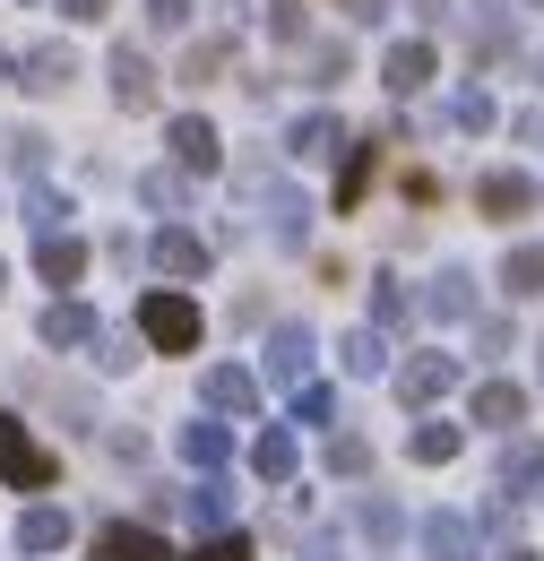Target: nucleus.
Returning <instances> with one entry per match:
<instances>
[{
    "label": "nucleus",
    "instance_id": "f257e3e1",
    "mask_svg": "<svg viewBox=\"0 0 544 561\" xmlns=\"http://www.w3.org/2000/svg\"><path fill=\"white\" fill-rule=\"evenodd\" d=\"M138 337L156 354H200V302L173 294V285H156V294L138 302Z\"/></svg>",
    "mask_w": 544,
    "mask_h": 561
},
{
    "label": "nucleus",
    "instance_id": "f03ea898",
    "mask_svg": "<svg viewBox=\"0 0 544 561\" xmlns=\"http://www.w3.org/2000/svg\"><path fill=\"white\" fill-rule=\"evenodd\" d=\"M0 484L9 492H53L61 484V458H53L18 415H0Z\"/></svg>",
    "mask_w": 544,
    "mask_h": 561
},
{
    "label": "nucleus",
    "instance_id": "7ed1b4c3",
    "mask_svg": "<svg viewBox=\"0 0 544 561\" xmlns=\"http://www.w3.org/2000/svg\"><path fill=\"white\" fill-rule=\"evenodd\" d=\"M165 147H173V164H182V173H216V164H225V139H216V122H207V113H173Z\"/></svg>",
    "mask_w": 544,
    "mask_h": 561
},
{
    "label": "nucleus",
    "instance_id": "20e7f679",
    "mask_svg": "<svg viewBox=\"0 0 544 561\" xmlns=\"http://www.w3.org/2000/svg\"><path fill=\"white\" fill-rule=\"evenodd\" d=\"M87 561H173V545H165L156 527H131V518H113V527H95Z\"/></svg>",
    "mask_w": 544,
    "mask_h": 561
},
{
    "label": "nucleus",
    "instance_id": "39448f33",
    "mask_svg": "<svg viewBox=\"0 0 544 561\" xmlns=\"http://www.w3.org/2000/svg\"><path fill=\"white\" fill-rule=\"evenodd\" d=\"M95 329H104V320H95L87 302H69V294H53V302H44V320H35V337H44L53 354H69V346H95Z\"/></svg>",
    "mask_w": 544,
    "mask_h": 561
},
{
    "label": "nucleus",
    "instance_id": "423d86ee",
    "mask_svg": "<svg viewBox=\"0 0 544 561\" xmlns=\"http://www.w3.org/2000/svg\"><path fill=\"white\" fill-rule=\"evenodd\" d=\"M69 78H78V53H69V44H26V53H18V87H26V95H61Z\"/></svg>",
    "mask_w": 544,
    "mask_h": 561
},
{
    "label": "nucleus",
    "instance_id": "0eeeda50",
    "mask_svg": "<svg viewBox=\"0 0 544 561\" xmlns=\"http://www.w3.org/2000/svg\"><path fill=\"white\" fill-rule=\"evenodd\" d=\"M269 380H285V389L311 380V329L303 320H276L269 329Z\"/></svg>",
    "mask_w": 544,
    "mask_h": 561
},
{
    "label": "nucleus",
    "instance_id": "6e6552de",
    "mask_svg": "<svg viewBox=\"0 0 544 561\" xmlns=\"http://www.w3.org/2000/svg\"><path fill=\"white\" fill-rule=\"evenodd\" d=\"M458 389V354H415L407 371H398V398L407 407H432V398H450Z\"/></svg>",
    "mask_w": 544,
    "mask_h": 561
},
{
    "label": "nucleus",
    "instance_id": "1a4fd4ad",
    "mask_svg": "<svg viewBox=\"0 0 544 561\" xmlns=\"http://www.w3.org/2000/svg\"><path fill=\"white\" fill-rule=\"evenodd\" d=\"M200 398L216 407V415H260V380H251L242 363H216V371L200 380Z\"/></svg>",
    "mask_w": 544,
    "mask_h": 561
},
{
    "label": "nucleus",
    "instance_id": "9d476101",
    "mask_svg": "<svg viewBox=\"0 0 544 561\" xmlns=\"http://www.w3.org/2000/svg\"><path fill=\"white\" fill-rule=\"evenodd\" d=\"M423 553L432 561H476V518L467 510H432L423 518Z\"/></svg>",
    "mask_w": 544,
    "mask_h": 561
},
{
    "label": "nucleus",
    "instance_id": "9b49d317",
    "mask_svg": "<svg viewBox=\"0 0 544 561\" xmlns=\"http://www.w3.org/2000/svg\"><path fill=\"white\" fill-rule=\"evenodd\" d=\"M269 233H276V251H303V242H311V199H303L294 182L269 191Z\"/></svg>",
    "mask_w": 544,
    "mask_h": 561
},
{
    "label": "nucleus",
    "instance_id": "f8f14e48",
    "mask_svg": "<svg viewBox=\"0 0 544 561\" xmlns=\"http://www.w3.org/2000/svg\"><path fill=\"white\" fill-rule=\"evenodd\" d=\"M113 104H122V113H147V104H156V70H147V53H131V44H122V53H113Z\"/></svg>",
    "mask_w": 544,
    "mask_h": 561
},
{
    "label": "nucleus",
    "instance_id": "ddd939ff",
    "mask_svg": "<svg viewBox=\"0 0 544 561\" xmlns=\"http://www.w3.org/2000/svg\"><path fill=\"white\" fill-rule=\"evenodd\" d=\"M69 536H78V527H69V510H53V501H35V510H26V518H18V553H61Z\"/></svg>",
    "mask_w": 544,
    "mask_h": 561
},
{
    "label": "nucleus",
    "instance_id": "4468645a",
    "mask_svg": "<svg viewBox=\"0 0 544 561\" xmlns=\"http://www.w3.org/2000/svg\"><path fill=\"white\" fill-rule=\"evenodd\" d=\"M35 277L44 285H78L87 277V242H78V233H44V242H35Z\"/></svg>",
    "mask_w": 544,
    "mask_h": 561
},
{
    "label": "nucleus",
    "instance_id": "2eb2a0df",
    "mask_svg": "<svg viewBox=\"0 0 544 561\" xmlns=\"http://www.w3.org/2000/svg\"><path fill=\"white\" fill-rule=\"evenodd\" d=\"M156 268H165V277H207V242L191 225H165V233H156Z\"/></svg>",
    "mask_w": 544,
    "mask_h": 561
},
{
    "label": "nucleus",
    "instance_id": "dca6fc26",
    "mask_svg": "<svg viewBox=\"0 0 544 561\" xmlns=\"http://www.w3.org/2000/svg\"><path fill=\"white\" fill-rule=\"evenodd\" d=\"M423 78H432V44H423V35L389 44V61H381V87H389V95H415Z\"/></svg>",
    "mask_w": 544,
    "mask_h": 561
},
{
    "label": "nucleus",
    "instance_id": "f3484780",
    "mask_svg": "<svg viewBox=\"0 0 544 561\" xmlns=\"http://www.w3.org/2000/svg\"><path fill=\"white\" fill-rule=\"evenodd\" d=\"M476 208L484 216H528V208H536V182H528V173H484V182H476Z\"/></svg>",
    "mask_w": 544,
    "mask_h": 561
},
{
    "label": "nucleus",
    "instance_id": "a211bd4d",
    "mask_svg": "<svg viewBox=\"0 0 544 561\" xmlns=\"http://www.w3.org/2000/svg\"><path fill=\"white\" fill-rule=\"evenodd\" d=\"M251 476H260V484H294V432H285V423H269V432L251 440Z\"/></svg>",
    "mask_w": 544,
    "mask_h": 561
},
{
    "label": "nucleus",
    "instance_id": "6ab92c4d",
    "mask_svg": "<svg viewBox=\"0 0 544 561\" xmlns=\"http://www.w3.org/2000/svg\"><path fill=\"white\" fill-rule=\"evenodd\" d=\"M182 458H191V467H200V476H216V467H225V458H234V432H225V423H182Z\"/></svg>",
    "mask_w": 544,
    "mask_h": 561
},
{
    "label": "nucleus",
    "instance_id": "aec40b11",
    "mask_svg": "<svg viewBox=\"0 0 544 561\" xmlns=\"http://www.w3.org/2000/svg\"><path fill=\"white\" fill-rule=\"evenodd\" d=\"M501 294H510V302H536L544 294V242H519V251L501 260Z\"/></svg>",
    "mask_w": 544,
    "mask_h": 561
},
{
    "label": "nucleus",
    "instance_id": "412c9836",
    "mask_svg": "<svg viewBox=\"0 0 544 561\" xmlns=\"http://www.w3.org/2000/svg\"><path fill=\"white\" fill-rule=\"evenodd\" d=\"M338 363H345V380H381V371H389L381 329H354V337H338Z\"/></svg>",
    "mask_w": 544,
    "mask_h": 561
},
{
    "label": "nucleus",
    "instance_id": "4be33fe9",
    "mask_svg": "<svg viewBox=\"0 0 544 561\" xmlns=\"http://www.w3.org/2000/svg\"><path fill=\"white\" fill-rule=\"evenodd\" d=\"M519 415H528V389H510V380H484L476 389V423L484 432H510Z\"/></svg>",
    "mask_w": 544,
    "mask_h": 561
},
{
    "label": "nucleus",
    "instance_id": "5701e85b",
    "mask_svg": "<svg viewBox=\"0 0 544 561\" xmlns=\"http://www.w3.org/2000/svg\"><path fill=\"white\" fill-rule=\"evenodd\" d=\"M458 440H467L458 423H415V432H407V458H415V467H450Z\"/></svg>",
    "mask_w": 544,
    "mask_h": 561
},
{
    "label": "nucleus",
    "instance_id": "b1692460",
    "mask_svg": "<svg viewBox=\"0 0 544 561\" xmlns=\"http://www.w3.org/2000/svg\"><path fill=\"white\" fill-rule=\"evenodd\" d=\"M423 311L467 320V311H476V277H467V268H441V277H432V294H423Z\"/></svg>",
    "mask_w": 544,
    "mask_h": 561
},
{
    "label": "nucleus",
    "instance_id": "393cba45",
    "mask_svg": "<svg viewBox=\"0 0 544 561\" xmlns=\"http://www.w3.org/2000/svg\"><path fill=\"white\" fill-rule=\"evenodd\" d=\"M528 484H544V440H510V449H501V492L519 501Z\"/></svg>",
    "mask_w": 544,
    "mask_h": 561
},
{
    "label": "nucleus",
    "instance_id": "a878e982",
    "mask_svg": "<svg viewBox=\"0 0 544 561\" xmlns=\"http://www.w3.org/2000/svg\"><path fill=\"white\" fill-rule=\"evenodd\" d=\"M26 225H35V242H44V233H69V191L26 182Z\"/></svg>",
    "mask_w": 544,
    "mask_h": 561
},
{
    "label": "nucleus",
    "instance_id": "bb28decb",
    "mask_svg": "<svg viewBox=\"0 0 544 561\" xmlns=\"http://www.w3.org/2000/svg\"><path fill=\"white\" fill-rule=\"evenodd\" d=\"M182 510H191V527H200V536H225V510H234V492L216 484V476H200V492H182Z\"/></svg>",
    "mask_w": 544,
    "mask_h": 561
},
{
    "label": "nucleus",
    "instance_id": "cd10ccee",
    "mask_svg": "<svg viewBox=\"0 0 544 561\" xmlns=\"http://www.w3.org/2000/svg\"><path fill=\"white\" fill-rule=\"evenodd\" d=\"M0 147H9V173H18V182H44V156H53V139H44V130H26V122H18Z\"/></svg>",
    "mask_w": 544,
    "mask_h": 561
},
{
    "label": "nucleus",
    "instance_id": "c85d7f7f",
    "mask_svg": "<svg viewBox=\"0 0 544 561\" xmlns=\"http://www.w3.org/2000/svg\"><path fill=\"white\" fill-rule=\"evenodd\" d=\"M407 320H415L407 277H372V329H407Z\"/></svg>",
    "mask_w": 544,
    "mask_h": 561
},
{
    "label": "nucleus",
    "instance_id": "c756f323",
    "mask_svg": "<svg viewBox=\"0 0 544 561\" xmlns=\"http://www.w3.org/2000/svg\"><path fill=\"white\" fill-rule=\"evenodd\" d=\"M225 61H234V35H200V44L182 53V87H207Z\"/></svg>",
    "mask_w": 544,
    "mask_h": 561
},
{
    "label": "nucleus",
    "instance_id": "7c9ffc66",
    "mask_svg": "<svg viewBox=\"0 0 544 561\" xmlns=\"http://www.w3.org/2000/svg\"><path fill=\"white\" fill-rule=\"evenodd\" d=\"M329 147H338V113H303L285 130V156H329Z\"/></svg>",
    "mask_w": 544,
    "mask_h": 561
},
{
    "label": "nucleus",
    "instance_id": "2f4dec72",
    "mask_svg": "<svg viewBox=\"0 0 544 561\" xmlns=\"http://www.w3.org/2000/svg\"><path fill=\"white\" fill-rule=\"evenodd\" d=\"M372 164H381V147L363 139V147H345V164H338V216L363 199V182H372Z\"/></svg>",
    "mask_w": 544,
    "mask_h": 561
},
{
    "label": "nucleus",
    "instance_id": "473e14b6",
    "mask_svg": "<svg viewBox=\"0 0 544 561\" xmlns=\"http://www.w3.org/2000/svg\"><path fill=\"white\" fill-rule=\"evenodd\" d=\"M354 518H363V536H372V545H398V536H407V510H398V501H381V492H363V510H354Z\"/></svg>",
    "mask_w": 544,
    "mask_h": 561
},
{
    "label": "nucleus",
    "instance_id": "72a5a7b5",
    "mask_svg": "<svg viewBox=\"0 0 544 561\" xmlns=\"http://www.w3.org/2000/svg\"><path fill=\"white\" fill-rule=\"evenodd\" d=\"M138 199H147V208H182V199H191V182H182L173 164H156V173H138Z\"/></svg>",
    "mask_w": 544,
    "mask_h": 561
},
{
    "label": "nucleus",
    "instance_id": "f704fd0d",
    "mask_svg": "<svg viewBox=\"0 0 544 561\" xmlns=\"http://www.w3.org/2000/svg\"><path fill=\"white\" fill-rule=\"evenodd\" d=\"M294 423H338V389L303 380V389H294Z\"/></svg>",
    "mask_w": 544,
    "mask_h": 561
},
{
    "label": "nucleus",
    "instance_id": "c9c22d12",
    "mask_svg": "<svg viewBox=\"0 0 544 561\" xmlns=\"http://www.w3.org/2000/svg\"><path fill=\"white\" fill-rule=\"evenodd\" d=\"M329 476H372V440L338 432V440H329Z\"/></svg>",
    "mask_w": 544,
    "mask_h": 561
},
{
    "label": "nucleus",
    "instance_id": "e433bc0d",
    "mask_svg": "<svg viewBox=\"0 0 544 561\" xmlns=\"http://www.w3.org/2000/svg\"><path fill=\"white\" fill-rule=\"evenodd\" d=\"M95 363H104V371H131L138 337H131V329H95Z\"/></svg>",
    "mask_w": 544,
    "mask_h": 561
},
{
    "label": "nucleus",
    "instance_id": "4c0bfd02",
    "mask_svg": "<svg viewBox=\"0 0 544 561\" xmlns=\"http://www.w3.org/2000/svg\"><path fill=\"white\" fill-rule=\"evenodd\" d=\"M450 113H458V130H492V122H501V113H492V95H484V87H467V95H458V104H450Z\"/></svg>",
    "mask_w": 544,
    "mask_h": 561
},
{
    "label": "nucleus",
    "instance_id": "58836bf2",
    "mask_svg": "<svg viewBox=\"0 0 544 561\" xmlns=\"http://www.w3.org/2000/svg\"><path fill=\"white\" fill-rule=\"evenodd\" d=\"M269 35L276 44H303V0H269Z\"/></svg>",
    "mask_w": 544,
    "mask_h": 561
},
{
    "label": "nucleus",
    "instance_id": "ea45409f",
    "mask_svg": "<svg viewBox=\"0 0 544 561\" xmlns=\"http://www.w3.org/2000/svg\"><path fill=\"white\" fill-rule=\"evenodd\" d=\"M147 26H156V35H182V26H191V0H147Z\"/></svg>",
    "mask_w": 544,
    "mask_h": 561
},
{
    "label": "nucleus",
    "instance_id": "a19ab883",
    "mask_svg": "<svg viewBox=\"0 0 544 561\" xmlns=\"http://www.w3.org/2000/svg\"><path fill=\"white\" fill-rule=\"evenodd\" d=\"M191 561H251V545H242V536H200Z\"/></svg>",
    "mask_w": 544,
    "mask_h": 561
},
{
    "label": "nucleus",
    "instance_id": "79ce46f5",
    "mask_svg": "<svg viewBox=\"0 0 544 561\" xmlns=\"http://www.w3.org/2000/svg\"><path fill=\"white\" fill-rule=\"evenodd\" d=\"M104 9H113V0H61V18H78V26H95Z\"/></svg>",
    "mask_w": 544,
    "mask_h": 561
},
{
    "label": "nucleus",
    "instance_id": "37998d69",
    "mask_svg": "<svg viewBox=\"0 0 544 561\" xmlns=\"http://www.w3.org/2000/svg\"><path fill=\"white\" fill-rule=\"evenodd\" d=\"M311 561H345V553H338V536H311Z\"/></svg>",
    "mask_w": 544,
    "mask_h": 561
},
{
    "label": "nucleus",
    "instance_id": "c03bdc74",
    "mask_svg": "<svg viewBox=\"0 0 544 561\" xmlns=\"http://www.w3.org/2000/svg\"><path fill=\"white\" fill-rule=\"evenodd\" d=\"M501 561H536V553H528V545H510V553H501Z\"/></svg>",
    "mask_w": 544,
    "mask_h": 561
},
{
    "label": "nucleus",
    "instance_id": "a18cd8bd",
    "mask_svg": "<svg viewBox=\"0 0 544 561\" xmlns=\"http://www.w3.org/2000/svg\"><path fill=\"white\" fill-rule=\"evenodd\" d=\"M0 294H9V268H0Z\"/></svg>",
    "mask_w": 544,
    "mask_h": 561
},
{
    "label": "nucleus",
    "instance_id": "49530a36",
    "mask_svg": "<svg viewBox=\"0 0 544 561\" xmlns=\"http://www.w3.org/2000/svg\"><path fill=\"white\" fill-rule=\"evenodd\" d=\"M536 363H544V346H536Z\"/></svg>",
    "mask_w": 544,
    "mask_h": 561
},
{
    "label": "nucleus",
    "instance_id": "de8ad7c7",
    "mask_svg": "<svg viewBox=\"0 0 544 561\" xmlns=\"http://www.w3.org/2000/svg\"><path fill=\"white\" fill-rule=\"evenodd\" d=\"M0 70H9V61H0Z\"/></svg>",
    "mask_w": 544,
    "mask_h": 561
}]
</instances>
